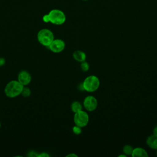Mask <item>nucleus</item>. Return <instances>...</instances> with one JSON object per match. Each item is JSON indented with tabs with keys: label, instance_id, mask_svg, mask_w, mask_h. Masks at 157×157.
Segmentation results:
<instances>
[{
	"label": "nucleus",
	"instance_id": "1",
	"mask_svg": "<svg viewBox=\"0 0 157 157\" xmlns=\"http://www.w3.org/2000/svg\"><path fill=\"white\" fill-rule=\"evenodd\" d=\"M23 86L18 80H12L5 86L4 93L9 98H15L21 94Z\"/></svg>",
	"mask_w": 157,
	"mask_h": 157
},
{
	"label": "nucleus",
	"instance_id": "2",
	"mask_svg": "<svg viewBox=\"0 0 157 157\" xmlns=\"http://www.w3.org/2000/svg\"><path fill=\"white\" fill-rule=\"evenodd\" d=\"M48 22L56 25H63L66 20L64 12L59 9H52L47 14Z\"/></svg>",
	"mask_w": 157,
	"mask_h": 157
},
{
	"label": "nucleus",
	"instance_id": "3",
	"mask_svg": "<svg viewBox=\"0 0 157 157\" xmlns=\"http://www.w3.org/2000/svg\"><path fill=\"white\" fill-rule=\"evenodd\" d=\"M82 85L84 90L88 92H94L99 88L100 86V80L96 75H89L85 78L82 83Z\"/></svg>",
	"mask_w": 157,
	"mask_h": 157
},
{
	"label": "nucleus",
	"instance_id": "4",
	"mask_svg": "<svg viewBox=\"0 0 157 157\" xmlns=\"http://www.w3.org/2000/svg\"><path fill=\"white\" fill-rule=\"evenodd\" d=\"M37 39L40 44L48 47L54 40V34L51 30L44 28L38 32Z\"/></svg>",
	"mask_w": 157,
	"mask_h": 157
},
{
	"label": "nucleus",
	"instance_id": "5",
	"mask_svg": "<svg viewBox=\"0 0 157 157\" xmlns=\"http://www.w3.org/2000/svg\"><path fill=\"white\" fill-rule=\"evenodd\" d=\"M74 121L75 125L81 128L85 127L89 122V115L86 112L82 110L75 113L74 116Z\"/></svg>",
	"mask_w": 157,
	"mask_h": 157
},
{
	"label": "nucleus",
	"instance_id": "6",
	"mask_svg": "<svg viewBox=\"0 0 157 157\" xmlns=\"http://www.w3.org/2000/svg\"><path fill=\"white\" fill-rule=\"evenodd\" d=\"M83 106L85 109L89 112H92L96 110L98 106L97 99L91 95L85 97L83 100Z\"/></svg>",
	"mask_w": 157,
	"mask_h": 157
},
{
	"label": "nucleus",
	"instance_id": "7",
	"mask_svg": "<svg viewBox=\"0 0 157 157\" xmlns=\"http://www.w3.org/2000/svg\"><path fill=\"white\" fill-rule=\"evenodd\" d=\"M48 48L54 53H59L64 50L65 48V42L62 39H54Z\"/></svg>",
	"mask_w": 157,
	"mask_h": 157
},
{
	"label": "nucleus",
	"instance_id": "8",
	"mask_svg": "<svg viewBox=\"0 0 157 157\" xmlns=\"http://www.w3.org/2000/svg\"><path fill=\"white\" fill-rule=\"evenodd\" d=\"M17 80L23 86H26L31 81V75L26 71H21L19 72L17 77Z\"/></svg>",
	"mask_w": 157,
	"mask_h": 157
},
{
	"label": "nucleus",
	"instance_id": "9",
	"mask_svg": "<svg viewBox=\"0 0 157 157\" xmlns=\"http://www.w3.org/2000/svg\"><path fill=\"white\" fill-rule=\"evenodd\" d=\"M131 156L132 157H148V155L143 148L137 147L133 149Z\"/></svg>",
	"mask_w": 157,
	"mask_h": 157
},
{
	"label": "nucleus",
	"instance_id": "10",
	"mask_svg": "<svg viewBox=\"0 0 157 157\" xmlns=\"http://www.w3.org/2000/svg\"><path fill=\"white\" fill-rule=\"evenodd\" d=\"M146 143L147 145L152 149H157V136L154 134L148 136L147 139Z\"/></svg>",
	"mask_w": 157,
	"mask_h": 157
},
{
	"label": "nucleus",
	"instance_id": "11",
	"mask_svg": "<svg viewBox=\"0 0 157 157\" xmlns=\"http://www.w3.org/2000/svg\"><path fill=\"white\" fill-rule=\"evenodd\" d=\"M73 58L75 60L78 61V62H83L84 61H85L86 58V55L85 54V53L83 51L81 50H76L73 53Z\"/></svg>",
	"mask_w": 157,
	"mask_h": 157
},
{
	"label": "nucleus",
	"instance_id": "12",
	"mask_svg": "<svg viewBox=\"0 0 157 157\" xmlns=\"http://www.w3.org/2000/svg\"><path fill=\"white\" fill-rule=\"evenodd\" d=\"M71 110L73 112L76 113L82 110V105L81 103L78 101H74L71 106Z\"/></svg>",
	"mask_w": 157,
	"mask_h": 157
},
{
	"label": "nucleus",
	"instance_id": "13",
	"mask_svg": "<svg viewBox=\"0 0 157 157\" xmlns=\"http://www.w3.org/2000/svg\"><path fill=\"white\" fill-rule=\"evenodd\" d=\"M133 147L130 145H126L123 148V151L126 155H131L132 151H133Z\"/></svg>",
	"mask_w": 157,
	"mask_h": 157
},
{
	"label": "nucleus",
	"instance_id": "14",
	"mask_svg": "<svg viewBox=\"0 0 157 157\" xmlns=\"http://www.w3.org/2000/svg\"><path fill=\"white\" fill-rule=\"evenodd\" d=\"M31 90L28 88V87H26L25 86H23V89H22V91H21V94L24 96V97H28L30 96L31 94Z\"/></svg>",
	"mask_w": 157,
	"mask_h": 157
},
{
	"label": "nucleus",
	"instance_id": "15",
	"mask_svg": "<svg viewBox=\"0 0 157 157\" xmlns=\"http://www.w3.org/2000/svg\"><path fill=\"white\" fill-rule=\"evenodd\" d=\"M80 67H81V69L84 71V72H86L89 70V68H90V65L88 64V62L84 61L83 62L81 63V64H80Z\"/></svg>",
	"mask_w": 157,
	"mask_h": 157
},
{
	"label": "nucleus",
	"instance_id": "16",
	"mask_svg": "<svg viewBox=\"0 0 157 157\" xmlns=\"http://www.w3.org/2000/svg\"><path fill=\"white\" fill-rule=\"evenodd\" d=\"M72 131L75 134L79 135L82 133V128H81V127H80L78 126L75 125L72 128Z\"/></svg>",
	"mask_w": 157,
	"mask_h": 157
},
{
	"label": "nucleus",
	"instance_id": "17",
	"mask_svg": "<svg viewBox=\"0 0 157 157\" xmlns=\"http://www.w3.org/2000/svg\"><path fill=\"white\" fill-rule=\"evenodd\" d=\"M50 155L46 153H44V152H42L40 154H39L38 155V156H41V157H48Z\"/></svg>",
	"mask_w": 157,
	"mask_h": 157
},
{
	"label": "nucleus",
	"instance_id": "18",
	"mask_svg": "<svg viewBox=\"0 0 157 157\" xmlns=\"http://www.w3.org/2000/svg\"><path fill=\"white\" fill-rule=\"evenodd\" d=\"M5 64V59L4 58H0V66H2Z\"/></svg>",
	"mask_w": 157,
	"mask_h": 157
},
{
	"label": "nucleus",
	"instance_id": "19",
	"mask_svg": "<svg viewBox=\"0 0 157 157\" xmlns=\"http://www.w3.org/2000/svg\"><path fill=\"white\" fill-rule=\"evenodd\" d=\"M67 157H77L78 156L76 155V154H74V153H71V154H69L66 156Z\"/></svg>",
	"mask_w": 157,
	"mask_h": 157
},
{
	"label": "nucleus",
	"instance_id": "20",
	"mask_svg": "<svg viewBox=\"0 0 157 157\" xmlns=\"http://www.w3.org/2000/svg\"><path fill=\"white\" fill-rule=\"evenodd\" d=\"M153 134L156 136H157V126L155 127V128L153 129Z\"/></svg>",
	"mask_w": 157,
	"mask_h": 157
},
{
	"label": "nucleus",
	"instance_id": "21",
	"mask_svg": "<svg viewBox=\"0 0 157 157\" xmlns=\"http://www.w3.org/2000/svg\"><path fill=\"white\" fill-rule=\"evenodd\" d=\"M118 157H126V155L125 154H124V155H118Z\"/></svg>",
	"mask_w": 157,
	"mask_h": 157
},
{
	"label": "nucleus",
	"instance_id": "22",
	"mask_svg": "<svg viewBox=\"0 0 157 157\" xmlns=\"http://www.w3.org/2000/svg\"><path fill=\"white\" fill-rule=\"evenodd\" d=\"M0 128H1V122H0Z\"/></svg>",
	"mask_w": 157,
	"mask_h": 157
},
{
	"label": "nucleus",
	"instance_id": "23",
	"mask_svg": "<svg viewBox=\"0 0 157 157\" xmlns=\"http://www.w3.org/2000/svg\"><path fill=\"white\" fill-rule=\"evenodd\" d=\"M83 1H88V0H83Z\"/></svg>",
	"mask_w": 157,
	"mask_h": 157
},
{
	"label": "nucleus",
	"instance_id": "24",
	"mask_svg": "<svg viewBox=\"0 0 157 157\" xmlns=\"http://www.w3.org/2000/svg\"><path fill=\"white\" fill-rule=\"evenodd\" d=\"M157 150V149H156ZM156 155H157V151H156Z\"/></svg>",
	"mask_w": 157,
	"mask_h": 157
},
{
	"label": "nucleus",
	"instance_id": "25",
	"mask_svg": "<svg viewBox=\"0 0 157 157\" xmlns=\"http://www.w3.org/2000/svg\"></svg>",
	"mask_w": 157,
	"mask_h": 157
}]
</instances>
